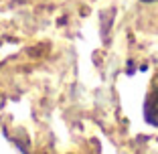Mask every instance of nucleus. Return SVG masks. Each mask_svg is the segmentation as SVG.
I'll use <instances>...</instances> for the list:
<instances>
[{"label": "nucleus", "instance_id": "nucleus-1", "mask_svg": "<svg viewBox=\"0 0 158 154\" xmlns=\"http://www.w3.org/2000/svg\"><path fill=\"white\" fill-rule=\"evenodd\" d=\"M144 118L148 124L158 126V75L152 79L150 91L144 99Z\"/></svg>", "mask_w": 158, "mask_h": 154}, {"label": "nucleus", "instance_id": "nucleus-2", "mask_svg": "<svg viewBox=\"0 0 158 154\" xmlns=\"http://www.w3.org/2000/svg\"><path fill=\"white\" fill-rule=\"evenodd\" d=\"M142 2H156V0H142Z\"/></svg>", "mask_w": 158, "mask_h": 154}]
</instances>
